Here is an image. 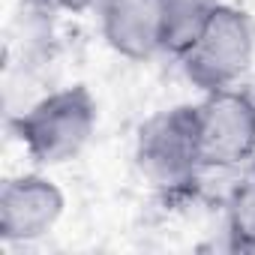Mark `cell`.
<instances>
[{
	"label": "cell",
	"mask_w": 255,
	"mask_h": 255,
	"mask_svg": "<svg viewBox=\"0 0 255 255\" xmlns=\"http://www.w3.org/2000/svg\"><path fill=\"white\" fill-rule=\"evenodd\" d=\"M99 105L87 84L45 93L12 120V132L36 165H63L75 159L96 132Z\"/></svg>",
	"instance_id": "1"
},
{
	"label": "cell",
	"mask_w": 255,
	"mask_h": 255,
	"mask_svg": "<svg viewBox=\"0 0 255 255\" xmlns=\"http://www.w3.org/2000/svg\"><path fill=\"white\" fill-rule=\"evenodd\" d=\"M135 165L147 183L165 195L189 192L204 171L198 153L195 105H174L156 111L138 126Z\"/></svg>",
	"instance_id": "2"
},
{
	"label": "cell",
	"mask_w": 255,
	"mask_h": 255,
	"mask_svg": "<svg viewBox=\"0 0 255 255\" xmlns=\"http://www.w3.org/2000/svg\"><path fill=\"white\" fill-rule=\"evenodd\" d=\"M255 57V27L231 3H219L192 45L177 57L186 81L201 93L237 87Z\"/></svg>",
	"instance_id": "3"
},
{
	"label": "cell",
	"mask_w": 255,
	"mask_h": 255,
	"mask_svg": "<svg viewBox=\"0 0 255 255\" xmlns=\"http://www.w3.org/2000/svg\"><path fill=\"white\" fill-rule=\"evenodd\" d=\"M198 153L204 171H231L255 159V96L249 87H225L195 102Z\"/></svg>",
	"instance_id": "4"
},
{
	"label": "cell",
	"mask_w": 255,
	"mask_h": 255,
	"mask_svg": "<svg viewBox=\"0 0 255 255\" xmlns=\"http://www.w3.org/2000/svg\"><path fill=\"white\" fill-rule=\"evenodd\" d=\"M63 210L66 195L51 177L39 171L9 177L0 189V237L6 243H33L54 231Z\"/></svg>",
	"instance_id": "5"
},
{
	"label": "cell",
	"mask_w": 255,
	"mask_h": 255,
	"mask_svg": "<svg viewBox=\"0 0 255 255\" xmlns=\"http://www.w3.org/2000/svg\"><path fill=\"white\" fill-rule=\"evenodd\" d=\"M96 15L102 39L114 54L135 63L162 54V24L156 0H105Z\"/></svg>",
	"instance_id": "6"
},
{
	"label": "cell",
	"mask_w": 255,
	"mask_h": 255,
	"mask_svg": "<svg viewBox=\"0 0 255 255\" xmlns=\"http://www.w3.org/2000/svg\"><path fill=\"white\" fill-rule=\"evenodd\" d=\"M219 3L222 0H156L162 24V54L177 60L210 21Z\"/></svg>",
	"instance_id": "7"
},
{
	"label": "cell",
	"mask_w": 255,
	"mask_h": 255,
	"mask_svg": "<svg viewBox=\"0 0 255 255\" xmlns=\"http://www.w3.org/2000/svg\"><path fill=\"white\" fill-rule=\"evenodd\" d=\"M225 240L234 252H255V159L225 198Z\"/></svg>",
	"instance_id": "8"
},
{
	"label": "cell",
	"mask_w": 255,
	"mask_h": 255,
	"mask_svg": "<svg viewBox=\"0 0 255 255\" xmlns=\"http://www.w3.org/2000/svg\"><path fill=\"white\" fill-rule=\"evenodd\" d=\"M51 9L60 12H72V15H84V12H99L105 0H45Z\"/></svg>",
	"instance_id": "9"
},
{
	"label": "cell",
	"mask_w": 255,
	"mask_h": 255,
	"mask_svg": "<svg viewBox=\"0 0 255 255\" xmlns=\"http://www.w3.org/2000/svg\"><path fill=\"white\" fill-rule=\"evenodd\" d=\"M249 93H252V96H255V87H249Z\"/></svg>",
	"instance_id": "10"
}]
</instances>
